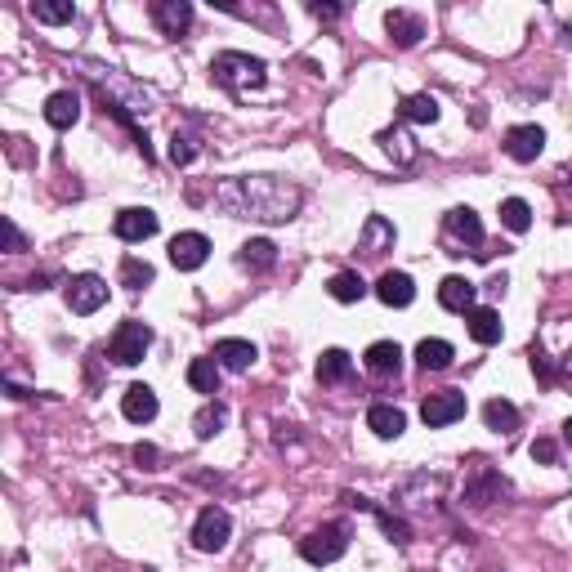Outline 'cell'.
I'll use <instances>...</instances> for the list:
<instances>
[{
  "instance_id": "obj_1",
  "label": "cell",
  "mask_w": 572,
  "mask_h": 572,
  "mask_svg": "<svg viewBox=\"0 0 572 572\" xmlns=\"http://www.w3.org/2000/svg\"><path fill=\"white\" fill-rule=\"evenodd\" d=\"M215 202L237 219H255V224H286L300 215L304 193L295 179L282 175H233L215 184Z\"/></svg>"
},
{
  "instance_id": "obj_2",
  "label": "cell",
  "mask_w": 572,
  "mask_h": 572,
  "mask_svg": "<svg viewBox=\"0 0 572 572\" xmlns=\"http://www.w3.org/2000/svg\"><path fill=\"white\" fill-rule=\"evenodd\" d=\"M85 76L99 85V99L108 103V108H121V112H130V117H148V112L157 108V94H152L148 85L130 81L126 72H117V68H94V63H90V72H85Z\"/></svg>"
},
{
  "instance_id": "obj_3",
  "label": "cell",
  "mask_w": 572,
  "mask_h": 572,
  "mask_svg": "<svg viewBox=\"0 0 572 572\" xmlns=\"http://www.w3.org/2000/svg\"><path fill=\"white\" fill-rule=\"evenodd\" d=\"M211 81L219 85V90L246 99L251 90H264V81H269V63L255 59V54H242V50H224V54H215V63H211Z\"/></svg>"
},
{
  "instance_id": "obj_4",
  "label": "cell",
  "mask_w": 572,
  "mask_h": 572,
  "mask_svg": "<svg viewBox=\"0 0 572 572\" xmlns=\"http://www.w3.org/2000/svg\"><path fill=\"white\" fill-rule=\"evenodd\" d=\"M345 550H349V523H322V528H313L300 541V559L313 568H327L336 559H345Z\"/></svg>"
},
{
  "instance_id": "obj_5",
  "label": "cell",
  "mask_w": 572,
  "mask_h": 572,
  "mask_svg": "<svg viewBox=\"0 0 572 572\" xmlns=\"http://www.w3.org/2000/svg\"><path fill=\"white\" fill-rule=\"evenodd\" d=\"M148 349H152V327L139 318H126L117 327V336L108 340V358L117 362V367H139Z\"/></svg>"
},
{
  "instance_id": "obj_6",
  "label": "cell",
  "mask_w": 572,
  "mask_h": 572,
  "mask_svg": "<svg viewBox=\"0 0 572 572\" xmlns=\"http://www.w3.org/2000/svg\"><path fill=\"white\" fill-rule=\"evenodd\" d=\"M228 537H233V519H228L224 505H202V514L193 523V546L202 555H219L228 546Z\"/></svg>"
},
{
  "instance_id": "obj_7",
  "label": "cell",
  "mask_w": 572,
  "mask_h": 572,
  "mask_svg": "<svg viewBox=\"0 0 572 572\" xmlns=\"http://www.w3.org/2000/svg\"><path fill=\"white\" fill-rule=\"evenodd\" d=\"M63 300H68L72 313H99L103 304H108V282L99 278V273H76V278H68V286H63Z\"/></svg>"
},
{
  "instance_id": "obj_8",
  "label": "cell",
  "mask_w": 572,
  "mask_h": 572,
  "mask_svg": "<svg viewBox=\"0 0 572 572\" xmlns=\"http://www.w3.org/2000/svg\"><path fill=\"white\" fill-rule=\"evenodd\" d=\"M206 260H211V237L206 233H175L170 237V264H175L179 273H197Z\"/></svg>"
},
{
  "instance_id": "obj_9",
  "label": "cell",
  "mask_w": 572,
  "mask_h": 572,
  "mask_svg": "<svg viewBox=\"0 0 572 572\" xmlns=\"http://www.w3.org/2000/svg\"><path fill=\"white\" fill-rule=\"evenodd\" d=\"M148 14H152V23H157V32L170 36V41H179V36L193 27V5H188V0H152Z\"/></svg>"
},
{
  "instance_id": "obj_10",
  "label": "cell",
  "mask_w": 572,
  "mask_h": 572,
  "mask_svg": "<svg viewBox=\"0 0 572 572\" xmlns=\"http://www.w3.org/2000/svg\"><path fill=\"white\" fill-rule=\"evenodd\" d=\"M541 152H546V130L541 126H510L505 130V157L519 161V166H528V161H537Z\"/></svg>"
},
{
  "instance_id": "obj_11",
  "label": "cell",
  "mask_w": 572,
  "mask_h": 572,
  "mask_svg": "<svg viewBox=\"0 0 572 572\" xmlns=\"http://www.w3.org/2000/svg\"><path fill=\"white\" fill-rule=\"evenodd\" d=\"M443 228H447V237H452V242L470 246L479 260H488V251H483V224H479V215H474L470 206H456V211H447Z\"/></svg>"
},
{
  "instance_id": "obj_12",
  "label": "cell",
  "mask_w": 572,
  "mask_h": 572,
  "mask_svg": "<svg viewBox=\"0 0 572 572\" xmlns=\"http://www.w3.org/2000/svg\"><path fill=\"white\" fill-rule=\"evenodd\" d=\"M161 228V219L148 211V206H126V211H117V219H112V233L121 237V242H148L152 233Z\"/></svg>"
},
{
  "instance_id": "obj_13",
  "label": "cell",
  "mask_w": 572,
  "mask_h": 572,
  "mask_svg": "<svg viewBox=\"0 0 572 572\" xmlns=\"http://www.w3.org/2000/svg\"><path fill=\"white\" fill-rule=\"evenodd\" d=\"M465 416V394L456 389H443V394H429L421 403V421L429 429H443V425H456Z\"/></svg>"
},
{
  "instance_id": "obj_14",
  "label": "cell",
  "mask_w": 572,
  "mask_h": 572,
  "mask_svg": "<svg viewBox=\"0 0 572 572\" xmlns=\"http://www.w3.org/2000/svg\"><path fill=\"white\" fill-rule=\"evenodd\" d=\"M371 291H376V300L389 304V309H407V304L416 300V282L407 278V273H398V269H385V273H380V282L371 286Z\"/></svg>"
},
{
  "instance_id": "obj_15",
  "label": "cell",
  "mask_w": 572,
  "mask_h": 572,
  "mask_svg": "<svg viewBox=\"0 0 572 572\" xmlns=\"http://www.w3.org/2000/svg\"><path fill=\"white\" fill-rule=\"evenodd\" d=\"M385 32H389V41H394L398 50H412V45L425 36V23H421V14H412V9H389Z\"/></svg>"
},
{
  "instance_id": "obj_16",
  "label": "cell",
  "mask_w": 572,
  "mask_h": 572,
  "mask_svg": "<svg viewBox=\"0 0 572 572\" xmlns=\"http://www.w3.org/2000/svg\"><path fill=\"white\" fill-rule=\"evenodd\" d=\"M465 331H470L474 345H497V340L505 336L501 313H497V309H488V304H474V309L465 313Z\"/></svg>"
},
{
  "instance_id": "obj_17",
  "label": "cell",
  "mask_w": 572,
  "mask_h": 572,
  "mask_svg": "<svg viewBox=\"0 0 572 572\" xmlns=\"http://www.w3.org/2000/svg\"><path fill=\"white\" fill-rule=\"evenodd\" d=\"M505 492H510V483H505L497 470H479L470 483H465V505H474V510H483V505L501 501Z\"/></svg>"
},
{
  "instance_id": "obj_18",
  "label": "cell",
  "mask_w": 572,
  "mask_h": 572,
  "mask_svg": "<svg viewBox=\"0 0 572 572\" xmlns=\"http://www.w3.org/2000/svg\"><path fill=\"white\" fill-rule=\"evenodd\" d=\"M394 242H398L394 224H389L385 215H367V224H362V233H358V251L362 255H385V251H394Z\"/></svg>"
},
{
  "instance_id": "obj_19",
  "label": "cell",
  "mask_w": 572,
  "mask_h": 572,
  "mask_svg": "<svg viewBox=\"0 0 572 572\" xmlns=\"http://www.w3.org/2000/svg\"><path fill=\"white\" fill-rule=\"evenodd\" d=\"M45 121H50L54 130H72L76 121H81V94L76 90H54L50 99H45Z\"/></svg>"
},
{
  "instance_id": "obj_20",
  "label": "cell",
  "mask_w": 572,
  "mask_h": 572,
  "mask_svg": "<svg viewBox=\"0 0 572 572\" xmlns=\"http://www.w3.org/2000/svg\"><path fill=\"white\" fill-rule=\"evenodd\" d=\"M474 300H479V286H474L470 278H443L438 282V304H443L447 313H470Z\"/></svg>"
},
{
  "instance_id": "obj_21",
  "label": "cell",
  "mask_w": 572,
  "mask_h": 572,
  "mask_svg": "<svg viewBox=\"0 0 572 572\" xmlns=\"http://www.w3.org/2000/svg\"><path fill=\"white\" fill-rule=\"evenodd\" d=\"M224 371H251L255 367V358H260V349L251 345V340H237V336H228V340H219L215 345V354H211Z\"/></svg>"
},
{
  "instance_id": "obj_22",
  "label": "cell",
  "mask_w": 572,
  "mask_h": 572,
  "mask_svg": "<svg viewBox=\"0 0 572 572\" xmlns=\"http://www.w3.org/2000/svg\"><path fill=\"white\" fill-rule=\"evenodd\" d=\"M121 412H126V421L148 425V421H157L161 403H157V394H152L148 385H130L126 394H121Z\"/></svg>"
},
{
  "instance_id": "obj_23",
  "label": "cell",
  "mask_w": 572,
  "mask_h": 572,
  "mask_svg": "<svg viewBox=\"0 0 572 572\" xmlns=\"http://www.w3.org/2000/svg\"><path fill=\"white\" fill-rule=\"evenodd\" d=\"M367 429L376 438H398L407 429V412L403 407H394V403H371L367 407Z\"/></svg>"
},
{
  "instance_id": "obj_24",
  "label": "cell",
  "mask_w": 572,
  "mask_h": 572,
  "mask_svg": "<svg viewBox=\"0 0 572 572\" xmlns=\"http://www.w3.org/2000/svg\"><path fill=\"white\" fill-rule=\"evenodd\" d=\"M380 148H385V157L394 161V166H412L416 157H421V143H416L412 135H407L403 126H394V130H380Z\"/></svg>"
},
{
  "instance_id": "obj_25",
  "label": "cell",
  "mask_w": 572,
  "mask_h": 572,
  "mask_svg": "<svg viewBox=\"0 0 572 572\" xmlns=\"http://www.w3.org/2000/svg\"><path fill=\"white\" fill-rule=\"evenodd\" d=\"M483 421H488V429H492V434L510 438L514 429L523 425V416H519V407H514L510 398H488V403H483Z\"/></svg>"
},
{
  "instance_id": "obj_26",
  "label": "cell",
  "mask_w": 572,
  "mask_h": 572,
  "mask_svg": "<svg viewBox=\"0 0 572 572\" xmlns=\"http://www.w3.org/2000/svg\"><path fill=\"white\" fill-rule=\"evenodd\" d=\"M349 505H354V510H367V514H376V523H380V528H385V537L394 541V546H407V541H412V528H407V519H398V514L380 510L376 501H367V497H349Z\"/></svg>"
},
{
  "instance_id": "obj_27",
  "label": "cell",
  "mask_w": 572,
  "mask_h": 572,
  "mask_svg": "<svg viewBox=\"0 0 572 572\" xmlns=\"http://www.w3.org/2000/svg\"><path fill=\"white\" fill-rule=\"evenodd\" d=\"M367 371L371 376H398L403 371V349L394 345V340H376V345H367Z\"/></svg>"
},
{
  "instance_id": "obj_28",
  "label": "cell",
  "mask_w": 572,
  "mask_h": 572,
  "mask_svg": "<svg viewBox=\"0 0 572 572\" xmlns=\"http://www.w3.org/2000/svg\"><path fill=\"white\" fill-rule=\"evenodd\" d=\"M237 264L251 269V273H269L273 264H278V246H273L269 237H251V242L237 251Z\"/></svg>"
},
{
  "instance_id": "obj_29",
  "label": "cell",
  "mask_w": 572,
  "mask_h": 572,
  "mask_svg": "<svg viewBox=\"0 0 572 572\" xmlns=\"http://www.w3.org/2000/svg\"><path fill=\"white\" fill-rule=\"evenodd\" d=\"M438 112H443V108H438L434 94H407V99L398 103V117L412 121V126H434Z\"/></svg>"
},
{
  "instance_id": "obj_30",
  "label": "cell",
  "mask_w": 572,
  "mask_h": 572,
  "mask_svg": "<svg viewBox=\"0 0 572 572\" xmlns=\"http://www.w3.org/2000/svg\"><path fill=\"white\" fill-rule=\"evenodd\" d=\"M354 376V358L345 354V349H327V354L318 358V385H340V380Z\"/></svg>"
},
{
  "instance_id": "obj_31",
  "label": "cell",
  "mask_w": 572,
  "mask_h": 572,
  "mask_svg": "<svg viewBox=\"0 0 572 572\" xmlns=\"http://www.w3.org/2000/svg\"><path fill=\"white\" fill-rule=\"evenodd\" d=\"M224 421H228V407L219 403V398H211V403H206L202 412L193 416V434L202 438V443H211V438L219 434V429H224Z\"/></svg>"
},
{
  "instance_id": "obj_32",
  "label": "cell",
  "mask_w": 572,
  "mask_h": 572,
  "mask_svg": "<svg viewBox=\"0 0 572 572\" xmlns=\"http://www.w3.org/2000/svg\"><path fill=\"white\" fill-rule=\"evenodd\" d=\"M219 362L215 358H193L188 362V385L197 389V394H219Z\"/></svg>"
},
{
  "instance_id": "obj_33",
  "label": "cell",
  "mask_w": 572,
  "mask_h": 572,
  "mask_svg": "<svg viewBox=\"0 0 572 572\" xmlns=\"http://www.w3.org/2000/svg\"><path fill=\"white\" fill-rule=\"evenodd\" d=\"M367 291H371V286L362 282L358 273H349V269H345V273H336V278L327 282V295H331V300H336V304H358Z\"/></svg>"
},
{
  "instance_id": "obj_34",
  "label": "cell",
  "mask_w": 572,
  "mask_h": 572,
  "mask_svg": "<svg viewBox=\"0 0 572 572\" xmlns=\"http://www.w3.org/2000/svg\"><path fill=\"white\" fill-rule=\"evenodd\" d=\"M452 358H456V349L447 345V340H421V345H416V362H421L425 371L452 367Z\"/></svg>"
},
{
  "instance_id": "obj_35",
  "label": "cell",
  "mask_w": 572,
  "mask_h": 572,
  "mask_svg": "<svg viewBox=\"0 0 572 572\" xmlns=\"http://www.w3.org/2000/svg\"><path fill=\"white\" fill-rule=\"evenodd\" d=\"M27 14H32L36 23H45V27H63V23H72L76 18V5L72 0H63V5H54V0H36Z\"/></svg>"
},
{
  "instance_id": "obj_36",
  "label": "cell",
  "mask_w": 572,
  "mask_h": 572,
  "mask_svg": "<svg viewBox=\"0 0 572 572\" xmlns=\"http://www.w3.org/2000/svg\"><path fill=\"white\" fill-rule=\"evenodd\" d=\"M501 224L510 228V233H528L532 228V206L523 202V197H505L501 202Z\"/></svg>"
},
{
  "instance_id": "obj_37",
  "label": "cell",
  "mask_w": 572,
  "mask_h": 572,
  "mask_svg": "<svg viewBox=\"0 0 572 572\" xmlns=\"http://www.w3.org/2000/svg\"><path fill=\"white\" fill-rule=\"evenodd\" d=\"M197 152H202L197 135H188V130H175V135H170V161H175V166H193Z\"/></svg>"
},
{
  "instance_id": "obj_38",
  "label": "cell",
  "mask_w": 572,
  "mask_h": 572,
  "mask_svg": "<svg viewBox=\"0 0 572 572\" xmlns=\"http://www.w3.org/2000/svg\"><path fill=\"white\" fill-rule=\"evenodd\" d=\"M157 273H152L148 260H135V255H126V264H121V286H130V291H143Z\"/></svg>"
},
{
  "instance_id": "obj_39",
  "label": "cell",
  "mask_w": 572,
  "mask_h": 572,
  "mask_svg": "<svg viewBox=\"0 0 572 572\" xmlns=\"http://www.w3.org/2000/svg\"><path fill=\"white\" fill-rule=\"evenodd\" d=\"M532 376H537L541 380V385H555V362H550V354H546V349H541V345H532Z\"/></svg>"
},
{
  "instance_id": "obj_40",
  "label": "cell",
  "mask_w": 572,
  "mask_h": 572,
  "mask_svg": "<svg viewBox=\"0 0 572 572\" xmlns=\"http://www.w3.org/2000/svg\"><path fill=\"white\" fill-rule=\"evenodd\" d=\"M532 461L555 465L559 461V443H555V438H537V443H532Z\"/></svg>"
},
{
  "instance_id": "obj_41",
  "label": "cell",
  "mask_w": 572,
  "mask_h": 572,
  "mask_svg": "<svg viewBox=\"0 0 572 572\" xmlns=\"http://www.w3.org/2000/svg\"><path fill=\"white\" fill-rule=\"evenodd\" d=\"M0 228H5V246H9V255L27 251V237L18 233V224H14V219H0Z\"/></svg>"
},
{
  "instance_id": "obj_42",
  "label": "cell",
  "mask_w": 572,
  "mask_h": 572,
  "mask_svg": "<svg viewBox=\"0 0 572 572\" xmlns=\"http://www.w3.org/2000/svg\"><path fill=\"white\" fill-rule=\"evenodd\" d=\"M309 14L318 18V23H336V18L345 14V5H322V0H313V5H309Z\"/></svg>"
},
{
  "instance_id": "obj_43",
  "label": "cell",
  "mask_w": 572,
  "mask_h": 572,
  "mask_svg": "<svg viewBox=\"0 0 572 572\" xmlns=\"http://www.w3.org/2000/svg\"><path fill=\"white\" fill-rule=\"evenodd\" d=\"M135 461L143 465V470H157V447H152V443H139V447H135Z\"/></svg>"
},
{
  "instance_id": "obj_44",
  "label": "cell",
  "mask_w": 572,
  "mask_h": 572,
  "mask_svg": "<svg viewBox=\"0 0 572 572\" xmlns=\"http://www.w3.org/2000/svg\"><path fill=\"white\" fill-rule=\"evenodd\" d=\"M54 273H36V278H27V291H45V282H50Z\"/></svg>"
},
{
  "instance_id": "obj_45",
  "label": "cell",
  "mask_w": 572,
  "mask_h": 572,
  "mask_svg": "<svg viewBox=\"0 0 572 572\" xmlns=\"http://www.w3.org/2000/svg\"><path fill=\"white\" fill-rule=\"evenodd\" d=\"M5 389H9V398H32V389H23V385H14V380H5Z\"/></svg>"
},
{
  "instance_id": "obj_46",
  "label": "cell",
  "mask_w": 572,
  "mask_h": 572,
  "mask_svg": "<svg viewBox=\"0 0 572 572\" xmlns=\"http://www.w3.org/2000/svg\"><path fill=\"white\" fill-rule=\"evenodd\" d=\"M564 443L572 447V416H568V421H564Z\"/></svg>"
}]
</instances>
